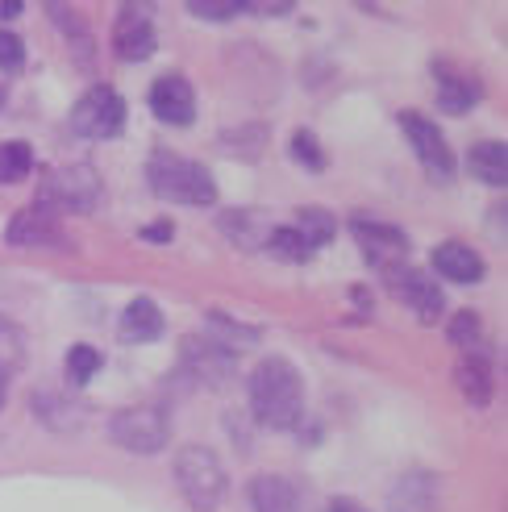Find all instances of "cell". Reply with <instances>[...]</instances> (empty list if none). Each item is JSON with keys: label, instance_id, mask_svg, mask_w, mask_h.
<instances>
[{"label": "cell", "instance_id": "2e32d148", "mask_svg": "<svg viewBox=\"0 0 508 512\" xmlns=\"http://www.w3.org/2000/svg\"><path fill=\"white\" fill-rule=\"evenodd\" d=\"M163 334V313H159V304L155 300H130L125 304V313H121V338L125 342H155Z\"/></svg>", "mask_w": 508, "mask_h": 512}, {"label": "cell", "instance_id": "4fadbf2b", "mask_svg": "<svg viewBox=\"0 0 508 512\" xmlns=\"http://www.w3.org/2000/svg\"><path fill=\"white\" fill-rule=\"evenodd\" d=\"M434 271L454 279V284H479L484 279V259L467 242H446L434 250Z\"/></svg>", "mask_w": 508, "mask_h": 512}, {"label": "cell", "instance_id": "5b68a950", "mask_svg": "<svg viewBox=\"0 0 508 512\" xmlns=\"http://www.w3.org/2000/svg\"><path fill=\"white\" fill-rule=\"evenodd\" d=\"M167 433H171V417L163 404H134V408H121L109 421V438L121 450H134V454H159L167 446Z\"/></svg>", "mask_w": 508, "mask_h": 512}, {"label": "cell", "instance_id": "9a60e30c", "mask_svg": "<svg viewBox=\"0 0 508 512\" xmlns=\"http://www.w3.org/2000/svg\"><path fill=\"white\" fill-rule=\"evenodd\" d=\"M250 512H300V496L288 479L279 475H259L250 479Z\"/></svg>", "mask_w": 508, "mask_h": 512}, {"label": "cell", "instance_id": "3957f363", "mask_svg": "<svg viewBox=\"0 0 508 512\" xmlns=\"http://www.w3.org/2000/svg\"><path fill=\"white\" fill-rule=\"evenodd\" d=\"M175 483L196 512H217L225 500V467L209 446H184L175 454Z\"/></svg>", "mask_w": 508, "mask_h": 512}, {"label": "cell", "instance_id": "8992f818", "mask_svg": "<svg viewBox=\"0 0 508 512\" xmlns=\"http://www.w3.org/2000/svg\"><path fill=\"white\" fill-rule=\"evenodd\" d=\"M121 125H125V100L109 84L88 88L80 96V105L71 109V134L75 138L105 142V138H117L121 134Z\"/></svg>", "mask_w": 508, "mask_h": 512}, {"label": "cell", "instance_id": "4dcf8cb0", "mask_svg": "<svg viewBox=\"0 0 508 512\" xmlns=\"http://www.w3.org/2000/svg\"><path fill=\"white\" fill-rule=\"evenodd\" d=\"M171 234H175V225H171V221H150V225L142 229V238H146V242H171Z\"/></svg>", "mask_w": 508, "mask_h": 512}, {"label": "cell", "instance_id": "4316f807", "mask_svg": "<svg viewBox=\"0 0 508 512\" xmlns=\"http://www.w3.org/2000/svg\"><path fill=\"white\" fill-rule=\"evenodd\" d=\"M192 13L205 21H230V17L246 13V0H192Z\"/></svg>", "mask_w": 508, "mask_h": 512}, {"label": "cell", "instance_id": "836d02e7", "mask_svg": "<svg viewBox=\"0 0 508 512\" xmlns=\"http://www.w3.org/2000/svg\"><path fill=\"white\" fill-rule=\"evenodd\" d=\"M5 392H9V375L0 371V408H5Z\"/></svg>", "mask_w": 508, "mask_h": 512}, {"label": "cell", "instance_id": "6da1fadb", "mask_svg": "<svg viewBox=\"0 0 508 512\" xmlns=\"http://www.w3.org/2000/svg\"><path fill=\"white\" fill-rule=\"evenodd\" d=\"M250 408L271 429H292L304 417V379L288 358H263L250 375Z\"/></svg>", "mask_w": 508, "mask_h": 512}, {"label": "cell", "instance_id": "8fae6325", "mask_svg": "<svg viewBox=\"0 0 508 512\" xmlns=\"http://www.w3.org/2000/svg\"><path fill=\"white\" fill-rule=\"evenodd\" d=\"M396 292L421 321H438L446 313V296L434 284V275H425V271H400L396 275Z\"/></svg>", "mask_w": 508, "mask_h": 512}, {"label": "cell", "instance_id": "1f68e13d", "mask_svg": "<svg viewBox=\"0 0 508 512\" xmlns=\"http://www.w3.org/2000/svg\"><path fill=\"white\" fill-rule=\"evenodd\" d=\"M329 512H367L359 500H350V496H338L334 504H329Z\"/></svg>", "mask_w": 508, "mask_h": 512}, {"label": "cell", "instance_id": "603a6c76", "mask_svg": "<svg viewBox=\"0 0 508 512\" xmlns=\"http://www.w3.org/2000/svg\"><path fill=\"white\" fill-rule=\"evenodd\" d=\"M263 246H267L271 254H279V259H288V263H309L313 254H317L309 242H304V238L296 234L292 225H279V229H271Z\"/></svg>", "mask_w": 508, "mask_h": 512}, {"label": "cell", "instance_id": "484cf974", "mask_svg": "<svg viewBox=\"0 0 508 512\" xmlns=\"http://www.w3.org/2000/svg\"><path fill=\"white\" fill-rule=\"evenodd\" d=\"M96 371H100V350H92V346H71L67 350V375H71V383H88Z\"/></svg>", "mask_w": 508, "mask_h": 512}, {"label": "cell", "instance_id": "30bf717a", "mask_svg": "<svg viewBox=\"0 0 508 512\" xmlns=\"http://www.w3.org/2000/svg\"><path fill=\"white\" fill-rule=\"evenodd\" d=\"M354 234L363 242V254L375 263V267H396L404 259V250H409V238L400 234L396 225H384V221H354Z\"/></svg>", "mask_w": 508, "mask_h": 512}, {"label": "cell", "instance_id": "d6986e66", "mask_svg": "<svg viewBox=\"0 0 508 512\" xmlns=\"http://www.w3.org/2000/svg\"><path fill=\"white\" fill-rule=\"evenodd\" d=\"M184 358L196 363V375H209V379H221L225 371H230V354H225L213 338H188Z\"/></svg>", "mask_w": 508, "mask_h": 512}, {"label": "cell", "instance_id": "52a82bcc", "mask_svg": "<svg viewBox=\"0 0 508 512\" xmlns=\"http://www.w3.org/2000/svg\"><path fill=\"white\" fill-rule=\"evenodd\" d=\"M400 130L409 134L417 159H421V167L429 175H434V179H450L454 175V150L446 146V138H442V130L434 121H425L417 113H400Z\"/></svg>", "mask_w": 508, "mask_h": 512}, {"label": "cell", "instance_id": "e0dca14e", "mask_svg": "<svg viewBox=\"0 0 508 512\" xmlns=\"http://www.w3.org/2000/svg\"><path fill=\"white\" fill-rule=\"evenodd\" d=\"M467 167H471L475 179H484V184H492V188H504L508 184V150H504V142H479V146H471Z\"/></svg>", "mask_w": 508, "mask_h": 512}, {"label": "cell", "instance_id": "cb8c5ba5", "mask_svg": "<svg viewBox=\"0 0 508 512\" xmlns=\"http://www.w3.org/2000/svg\"><path fill=\"white\" fill-rule=\"evenodd\" d=\"M34 171V155L25 142H0V184H17Z\"/></svg>", "mask_w": 508, "mask_h": 512}, {"label": "cell", "instance_id": "f1b7e54d", "mask_svg": "<svg viewBox=\"0 0 508 512\" xmlns=\"http://www.w3.org/2000/svg\"><path fill=\"white\" fill-rule=\"evenodd\" d=\"M25 63V46L13 30H0V71H21Z\"/></svg>", "mask_w": 508, "mask_h": 512}, {"label": "cell", "instance_id": "d6a6232c", "mask_svg": "<svg viewBox=\"0 0 508 512\" xmlns=\"http://www.w3.org/2000/svg\"><path fill=\"white\" fill-rule=\"evenodd\" d=\"M21 13V0H0V17H17Z\"/></svg>", "mask_w": 508, "mask_h": 512}, {"label": "cell", "instance_id": "f546056e", "mask_svg": "<svg viewBox=\"0 0 508 512\" xmlns=\"http://www.w3.org/2000/svg\"><path fill=\"white\" fill-rule=\"evenodd\" d=\"M450 342L454 346H475L479 342V317L475 313H459L450 321Z\"/></svg>", "mask_w": 508, "mask_h": 512}, {"label": "cell", "instance_id": "44dd1931", "mask_svg": "<svg viewBox=\"0 0 508 512\" xmlns=\"http://www.w3.org/2000/svg\"><path fill=\"white\" fill-rule=\"evenodd\" d=\"M221 229H225V234H230L238 246H263L267 234H271L267 221H263L259 213H225V217H221Z\"/></svg>", "mask_w": 508, "mask_h": 512}, {"label": "cell", "instance_id": "ac0fdd59", "mask_svg": "<svg viewBox=\"0 0 508 512\" xmlns=\"http://www.w3.org/2000/svg\"><path fill=\"white\" fill-rule=\"evenodd\" d=\"M438 105L446 113H467L475 109V100H479V84L467 80V75H454L450 67H438Z\"/></svg>", "mask_w": 508, "mask_h": 512}, {"label": "cell", "instance_id": "5bb4252c", "mask_svg": "<svg viewBox=\"0 0 508 512\" xmlns=\"http://www.w3.org/2000/svg\"><path fill=\"white\" fill-rule=\"evenodd\" d=\"M392 512H438V479L429 471H409L392 488Z\"/></svg>", "mask_w": 508, "mask_h": 512}, {"label": "cell", "instance_id": "7a4b0ae2", "mask_svg": "<svg viewBox=\"0 0 508 512\" xmlns=\"http://www.w3.org/2000/svg\"><path fill=\"white\" fill-rule=\"evenodd\" d=\"M150 175V188H155L159 200H171V204H188V209H205V204H217V184L213 175L184 159V155H171V150H159L155 159L146 167Z\"/></svg>", "mask_w": 508, "mask_h": 512}, {"label": "cell", "instance_id": "9c48e42d", "mask_svg": "<svg viewBox=\"0 0 508 512\" xmlns=\"http://www.w3.org/2000/svg\"><path fill=\"white\" fill-rule=\"evenodd\" d=\"M113 50L121 63H142L155 55V25H150L146 9H125L117 30H113Z\"/></svg>", "mask_w": 508, "mask_h": 512}, {"label": "cell", "instance_id": "277c9868", "mask_svg": "<svg viewBox=\"0 0 508 512\" xmlns=\"http://www.w3.org/2000/svg\"><path fill=\"white\" fill-rule=\"evenodd\" d=\"M105 188H100V175L88 163H75V167H59L42 179V209L50 213H92Z\"/></svg>", "mask_w": 508, "mask_h": 512}, {"label": "cell", "instance_id": "d4e9b609", "mask_svg": "<svg viewBox=\"0 0 508 512\" xmlns=\"http://www.w3.org/2000/svg\"><path fill=\"white\" fill-rule=\"evenodd\" d=\"M21 358H25V338H21V329H17L9 317H0V371L17 367Z\"/></svg>", "mask_w": 508, "mask_h": 512}, {"label": "cell", "instance_id": "83f0119b", "mask_svg": "<svg viewBox=\"0 0 508 512\" xmlns=\"http://www.w3.org/2000/svg\"><path fill=\"white\" fill-rule=\"evenodd\" d=\"M292 155L309 167V171H321L325 167V155H321V146H317V138L309 134V130H300L296 138H292Z\"/></svg>", "mask_w": 508, "mask_h": 512}, {"label": "cell", "instance_id": "ffe728a7", "mask_svg": "<svg viewBox=\"0 0 508 512\" xmlns=\"http://www.w3.org/2000/svg\"><path fill=\"white\" fill-rule=\"evenodd\" d=\"M459 388H463L467 404L484 408L492 400V367L484 363V358H467V363L459 367Z\"/></svg>", "mask_w": 508, "mask_h": 512}, {"label": "cell", "instance_id": "ba28073f", "mask_svg": "<svg viewBox=\"0 0 508 512\" xmlns=\"http://www.w3.org/2000/svg\"><path fill=\"white\" fill-rule=\"evenodd\" d=\"M150 113L163 125H192V117H196L192 84L184 75H159V80L150 84Z\"/></svg>", "mask_w": 508, "mask_h": 512}, {"label": "cell", "instance_id": "7402d4cb", "mask_svg": "<svg viewBox=\"0 0 508 512\" xmlns=\"http://www.w3.org/2000/svg\"><path fill=\"white\" fill-rule=\"evenodd\" d=\"M292 229H296V234L304 238V242H309L313 250H321L325 242H334V217H329L325 209H300L296 213V221H292Z\"/></svg>", "mask_w": 508, "mask_h": 512}, {"label": "cell", "instance_id": "e575fe53", "mask_svg": "<svg viewBox=\"0 0 508 512\" xmlns=\"http://www.w3.org/2000/svg\"><path fill=\"white\" fill-rule=\"evenodd\" d=\"M0 105H5V92H0Z\"/></svg>", "mask_w": 508, "mask_h": 512}, {"label": "cell", "instance_id": "7c38bea8", "mask_svg": "<svg viewBox=\"0 0 508 512\" xmlns=\"http://www.w3.org/2000/svg\"><path fill=\"white\" fill-rule=\"evenodd\" d=\"M9 246H55L59 238V217L34 204V209H21L13 221H9Z\"/></svg>", "mask_w": 508, "mask_h": 512}]
</instances>
